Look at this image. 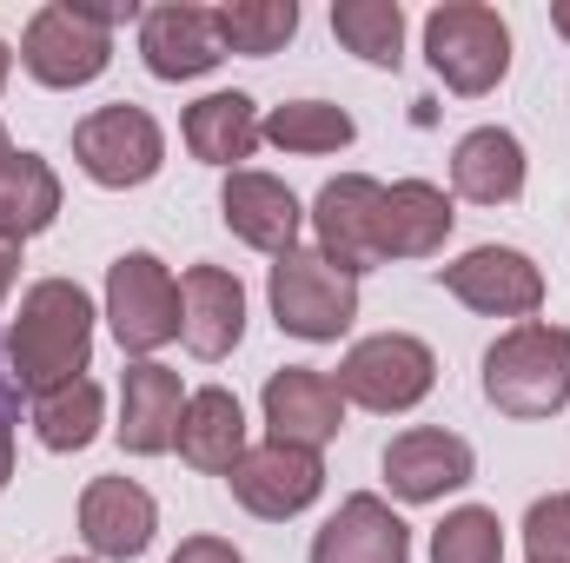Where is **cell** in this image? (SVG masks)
Wrapping results in <instances>:
<instances>
[{
  "label": "cell",
  "mask_w": 570,
  "mask_h": 563,
  "mask_svg": "<svg viewBox=\"0 0 570 563\" xmlns=\"http://www.w3.org/2000/svg\"><path fill=\"white\" fill-rule=\"evenodd\" d=\"M94 298L73 279H40L27 285L13 332H7V365H13V392H53L87 378L94 365Z\"/></svg>",
  "instance_id": "1"
},
{
  "label": "cell",
  "mask_w": 570,
  "mask_h": 563,
  "mask_svg": "<svg viewBox=\"0 0 570 563\" xmlns=\"http://www.w3.org/2000/svg\"><path fill=\"white\" fill-rule=\"evenodd\" d=\"M484 398L504 418H558L570 405V325L524 318L491 338L484 352Z\"/></svg>",
  "instance_id": "2"
},
{
  "label": "cell",
  "mask_w": 570,
  "mask_h": 563,
  "mask_svg": "<svg viewBox=\"0 0 570 563\" xmlns=\"http://www.w3.org/2000/svg\"><path fill=\"white\" fill-rule=\"evenodd\" d=\"M114 20H127L120 7H73V0H47L27 33H20V67L53 87V93H73V87H94L114 60Z\"/></svg>",
  "instance_id": "3"
},
{
  "label": "cell",
  "mask_w": 570,
  "mask_h": 563,
  "mask_svg": "<svg viewBox=\"0 0 570 563\" xmlns=\"http://www.w3.org/2000/svg\"><path fill=\"white\" fill-rule=\"evenodd\" d=\"M425 60L451 93L484 100L511 73V27L484 0H444L425 13Z\"/></svg>",
  "instance_id": "4"
},
{
  "label": "cell",
  "mask_w": 570,
  "mask_h": 563,
  "mask_svg": "<svg viewBox=\"0 0 570 563\" xmlns=\"http://www.w3.org/2000/svg\"><path fill=\"white\" fill-rule=\"evenodd\" d=\"M266 298H273V325L305 345H332L358 318V279L338 273L318 246H292L285 259H273Z\"/></svg>",
  "instance_id": "5"
},
{
  "label": "cell",
  "mask_w": 570,
  "mask_h": 563,
  "mask_svg": "<svg viewBox=\"0 0 570 563\" xmlns=\"http://www.w3.org/2000/svg\"><path fill=\"white\" fill-rule=\"evenodd\" d=\"M332 385L345 392V405L379 412V418H399V412H419L431 398L438 358H431L425 338H412V332H372V338H358L338 358V378Z\"/></svg>",
  "instance_id": "6"
},
{
  "label": "cell",
  "mask_w": 570,
  "mask_h": 563,
  "mask_svg": "<svg viewBox=\"0 0 570 563\" xmlns=\"http://www.w3.org/2000/svg\"><path fill=\"white\" fill-rule=\"evenodd\" d=\"M73 159L94 186L107 192H127V186H146L159 166H166V134L159 120L134 107V100H114V107H94L80 127H73Z\"/></svg>",
  "instance_id": "7"
},
{
  "label": "cell",
  "mask_w": 570,
  "mask_h": 563,
  "mask_svg": "<svg viewBox=\"0 0 570 563\" xmlns=\"http://www.w3.org/2000/svg\"><path fill=\"white\" fill-rule=\"evenodd\" d=\"M107 325H114L120 352L153 358L159 345L179 338V279L153 253H120L107 266Z\"/></svg>",
  "instance_id": "8"
},
{
  "label": "cell",
  "mask_w": 570,
  "mask_h": 563,
  "mask_svg": "<svg viewBox=\"0 0 570 563\" xmlns=\"http://www.w3.org/2000/svg\"><path fill=\"white\" fill-rule=\"evenodd\" d=\"M379 206H385V186L372 179V172H338V179H325L318 186V199H312V239H318V253L338 266V273H372V266H385L379 259Z\"/></svg>",
  "instance_id": "9"
},
{
  "label": "cell",
  "mask_w": 570,
  "mask_h": 563,
  "mask_svg": "<svg viewBox=\"0 0 570 563\" xmlns=\"http://www.w3.org/2000/svg\"><path fill=\"white\" fill-rule=\"evenodd\" d=\"M226 484H233L239 511H253V517H266V524H285V517H298V511L318 504L325 464H318V451H305V444L266 437V444H253V451L233 464Z\"/></svg>",
  "instance_id": "10"
},
{
  "label": "cell",
  "mask_w": 570,
  "mask_h": 563,
  "mask_svg": "<svg viewBox=\"0 0 570 563\" xmlns=\"http://www.w3.org/2000/svg\"><path fill=\"white\" fill-rule=\"evenodd\" d=\"M444 292L458 298V305H471V312H484V318H531L538 305H544V273H538V259L531 253H518V246H471L464 259H451L444 273Z\"/></svg>",
  "instance_id": "11"
},
{
  "label": "cell",
  "mask_w": 570,
  "mask_h": 563,
  "mask_svg": "<svg viewBox=\"0 0 570 563\" xmlns=\"http://www.w3.org/2000/svg\"><path fill=\"white\" fill-rule=\"evenodd\" d=\"M379 471H385V491H392L399 504H438L444 491H464V484H471L478 457H471V444H464L458 431L412 424V431H399V437L385 444Z\"/></svg>",
  "instance_id": "12"
},
{
  "label": "cell",
  "mask_w": 570,
  "mask_h": 563,
  "mask_svg": "<svg viewBox=\"0 0 570 563\" xmlns=\"http://www.w3.org/2000/svg\"><path fill=\"white\" fill-rule=\"evenodd\" d=\"M179 338L193 358L219 365L246 338V285L226 266H186L179 273Z\"/></svg>",
  "instance_id": "13"
},
{
  "label": "cell",
  "mask_w": 570,
  "mask_h": 563,
  "mask_svg": "<svg viewBox=\"0 0 570 563\" xmlns=\"http://www.w3.org/2000/svg\"><path fill=\"white\" fill-rule=\"evenodd\" d=\"M80 537H87V551L107 563H134L153 551V537H159V504H153V491L134 484V477H94L87 491H80Z\"/></svg>",
  "instance_id": "14"
},
{
  "label": "cell",
  "mask_w": 570,
  "mask_h": 563,
  "mask_svg": "<svg viewBox=\"0 0 570 563\" xmlns=\"http://www.w3.org/2000/svg\"><path fill=\"white\" fill-rule=\"evenodd\" d=\"M140 60H146L153 80H199V73H213L226 60L213 7H193V0L146 7L140 13Z\"/></svg>",
  "instance_id": "15"
},
{
  "label": "cell",
  "mask_w": 570,
  "mask_h": 563,
  "mask_svg": "<svg viewBox=\"0 0 570 563\" xmlns=\"http://www.w3.org/2000/svg\"><path fill=\"white\" fill-rule=\"evenodd\" d=\"M219 213H226L233 239H246V246L266 253V259H285V253L298 246V226H305L298 192H292L285 179H273V172H253V166L226 172V186H219Z\"/></svg>",
  "instance_id": "16"
},
{
  "label": "cell",
  "mask_w": 570,
  "mask_h": 563,
  "mask_svg": "<svg viewBox=\"0 0 570 563\" xmlns=\"http://www.w3.org/2000/svg\"><path fill=\"white\" fill-rule=\"evenodd\" d=\"M259 412H266V431H273L279 444L318 451V444H332V437L345 431V392H338L325 372H312V365H285V372L266 378Z\"/></svg>",
  "instance_id": "17"
},
{
  "label": "cell",
  "mask_w": 570,
  "mask_h": 563,
  "mask_svg": "<svg viewBox=\"0 0 570 563\" xmlns=\"http://www.w3.org/2000/svg\"><path fill=\"white\" fill-rule=\"evenodd\" d=\"M312 563H412V524L385 497L358 491L318 524Z\"/></svg>",
  "instance_id": "18"
},
{
  "label": "cell",
  "mask_w": 570,
  "mask_h": 563,
  "mask_svg": "<svg viewBox=\"0 0 570 563\" xmlns=\"http://www.w3.org/2000/svg\"><path fill=\"white\" fill-rule=\"evenodd\" d=\"M179 412H186V385H179L173 365H159V358L127 365V378H120V424H114V431H120V444H127L134 457L173 451Z\"/></svg>",
  "instance_id": "19"
},
{
  "label": "cell",
  "mask_w": 570,
  "mask_h": 563,
  "mask_svg": "<svg viewBox=\"0 0 570 563\" xmlns=\"http://www.w3.org/2000/svg\"><path fill=\"white\" fill-rule=\"evenodd\" d=\"M458 226V206L444 186L431 179H392L385 206H379V259H431Z\"/></svg>",
  "instance_id": "20"
},
{
  "label": "cell",
  "mask_w": 570,
  "mask_h": 563,
  "mask_svg": "<svg viewBox=\"0 0 570 563\" xmlns=\"http://www.w3.org/2000/svg\"><path fill=\"white\" fill-rule=\"evenodd\" d=\"M173 451L206 471V477H233V464L253 451L246 444V405L226 392V385H206V392H186V412H179V437Z\"/></svg>",
  "instance_id": "21"
},
{
  "label": "cell",
  "mask_w": 570,
  "mask_h": 563,
  "mask_svg": "<svg viewBox=\"0 0 570 563\" xmlns=\"http://www.w3.org/2000/svg\"><path fill=\"white\" fill-rule=\"evenodd\" d=\"M524 140L511 127H471L451 146V192L471 206H511L524 192Z\"/></svg>",
  "instance_id": "22"
},
{
  "label": "cell",
  "mask_w": 570,
  "mask_h": 563,
  "mask_svg": "<svg viewBox=\"0 0 570 563\" xmlns=\"http://www.w3.org/2000/svg\"><path fill=\"white\" fill-rule=\"evenodd\" d=\"M179 134H186V152H193V159L239 172V159H253V146L266 140V120H259L253 93L226 87V93H206V100H193Z\"/></svg>",
  "instance_id": "23"
},
{
  "label": "cell",
  "mask_w": 570,
  "mask_h": 563,
  "mask_svg": "<svg viewBox=\"0 0 570 563\" xmlns=\"http://www.w3.org/2000/svg\"><path fill=\"white\" fill-rule=\"evenodd\" d=\"M60 219V172L40 152H7L0 159V239L27 246Z\"/></svg>",
  "instance_id": "24"
},
{
  "label": "cell",
  "mask_w": 570,
  "mask_h": 563,
  "mask_svg": "<svg viewBox=\"0 0 570 563\" xmlns=\"http://www.w3.org/2000/svg\"><path fill=\"white\" fill-rule=\"evenodd\" d=\"M100 424H107V392H100L94 378L53 385V392L33 398V437H40L47 451H60V457L87 451V444L100 437Z\"/></svg>",
  "instance_id": "25"
},
{
  "label": "cell",
  "mask_w": 570,
  "mask_h": 563,
  "mask_svg": "<svg viewBox=\"0 0 570 563\" xmlns=\"http://www.w3.org/2000/svg\"><path fill=\"white\" fill-rule=\"evenodd\" d=\"M332 33L365 67H399L405 60V7L399 0H332Z\"/></svg>",
  "instance_id": "26"
},
{
  "label": "cell",
  "mask_w": 570,
  "mask_h": 563,
  "mask_svg": "<svg viewBox=\"0 0 570 563\" xmlns=\"http://www.w3.org/2000/svg\"><path fill=\"white\" fill-rule=\"evenodd\" d=\"M213 20H219V47L226 53L266 60L298 33V0H226V7H213Z\"/></svg>",
  "instance_id": "27"
},
{
  "label": "cell",
  "mask_w": 570,
  "mask_h": 563,
  "mask_svg": "<svg viewBox=\"0 0 570 563\" xmlns=\"http://www.w3.org/2000/svg\"><path fill=\"white\" fill-rule=\"evenodd\" d=\"M266 140L279 152H338V146L358 140V127L332 100H285V107L266 113Z\"/></svg>",
  "instance_id": "28"
},
{
  "label": "cell",
  "mask_w": 570,
  "mask_h": 563,
  "mask_svg": "<svg viewBox=\"0 0 570 563\" xmlns=\"http://www.w3.org/2000/svg\"><path fill=\"white\" fill-rule=\"evenodd\" d=\"M431 563H504V524L484 504H458L444 511V524L431 531Z\"/></svg>",
  "instance_id": "29"
},
{
  "label": "cell",
  "mask_w": 570,
  "mask_h": 563,
  "mask_svg": "<svg viewBox=\"0 0 570 563\" xmlns=\"http://www.w3.org/2000/svg\"><path fill=\"white\" fill-rule=\"evenodd\" d=\"M524 557L531 563H570V491H551L524 511Z\"/></svg>",
  "instance_id": "30"
},
{
  "label": "cell",
  "mask_w": 570,
  "mask_h": 563,
  "mask_svg": "<svg viewBox=\"0 0 570 563\" xmlns=\"http://www.w3.org/2000/svg\"><path fill=\"white\" fill-rule=\"evenodd\" d=\"M166 563H246V557H239V544H226V537H186Z\"/></svg>",
  "instance_id": "31"
},
{
  "label": "cell",
  "mask_w": 570,
  "mask_h": 563,
  "mask_svg": "<svg viewBox=\"0 0 570 563\" xmlns=\"http://www.w3.org/2000/svg\"><path fill=\"white\" fill-rule=\"evenodd\" d=\"M13 285H20V246H7V239H0V305L13 298Z\"/></svg>",
  "instance_id": "32"
},
{
  "label": "cell",
  "mask_w": 570,
  "mask_h": 563,
  "mask_svg": "<svg viewBox=\"0 0 570 563\" xmlns=\"http://www.w3.org/2000/svg\"><path fill=\"white\" fill-rule=\"evenodd\" d=\"M13 477V412H0V491Z\"/></svg>",
  "instance_id": "33"
},
{
  "label": "cell",
  "mask_w": 570,
  "mask_h": 563,
  "mask_svg": "<svg viewBox=\"0 0 570 563\" xmlns=\"http://www.w3.org/2000/svg\"><path fill=\"white\" fill-rule=\"evenodd\" d=\"M551 27H558V33L570 40V0H558V7H551Z\"/></svg>",
  "instance_id": "34"
},
{
  "label": "cell",
  "mask_w": 570,
  "mask_h": 563,
  "mask_svg": "<svg viewBox=\"0 0 570 563\" xmlns=\"http://www.w3.org/2000/svg\"><path fill=\"white\" fill-rule=\"evenodd\" d=\"M7 73H13V53H7V40H0V87H7Z\"/></svg>",
  "instance_id": "35"
},
{
  "label": "cell",
  "mask_w": 570,
  "mask_h": 563,
  "mask_svg": "<svg viewBox=\"0 0 570 563\" xmlns=\"http://www.w3.org/2000/svg\"><path fill=\"white\" fill-rule=\"evenodd\" d=\"M0 412H13V385L7 378H0Z\"/></svg>",
  "instance_id": "36"
},
{
  "label": "cell",
  "mask_w": 570,
  "mask_h": 563,
  "mask_svg": "<svg viewBox=\"0 0 570 563\" xmlns=\"http://www.w3.org/2000/svg\"><path fill=\"white\" fill-rule=\"evenodd\" d=\"M7 152H13V146H7V127H0V159H7Z\"/></svg>",
  "instance_id": "37"
},
{
  "label": "cell",
  "mask_w": 570,
  "mask_h": 563,
  "mask_svg": "<svg viewBox=\"0 0 570 563\" xmlns=\"http://www.w3.org/2000/svg\"><path fill=\"white\" fill-rule=\"evenodd\" d=\"M60 563H87V557H60Z\"/></svg>",
  "instance_id": "38"
}]
</instances>
